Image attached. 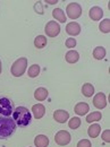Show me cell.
Returning a JSON list of instances; mask_svg holds the SVG:
<instances>
[{
	"instance_id": "2",
	"label": "cell",
	"mask_w": 110,
	"mask_h": 147,
	"mask_svg": "<svg viewBox=\"0 0 110 147\" xmlns=\"http://www.w3.org/2000/svg\"><path fill=\"white\" fill-rule=\"evenodd\" d=\"M16 129L15 121L9 117H0V139L10 137Z\"/></svg>"
},
{
	"instance_id": "28",
	"label": "cell",
	"mask_w": 110,
	"mask_h": 147,
	"mask_svg": "<svg viewBox=\"0 0 110 147\" xmlns=\"http://www.w3.org/2000/svg\"><path fill=\"white\" fill-rule=\"evenodd\" d=\"M102 140L106 142V143H110V130L109 129H106V130L102 132Z\"/></svg>"
},
{
	"instance_id": "1",
	"label": "cell",
	"mask_w": 110,
	"mask_h": 147,
	"mask_svg": "<svg viewBox=\"0 0 110 147\" xmlns=\"http://www.w3.org/2000/svg\"><path fill=\"white\" fill-rule=\"evenodd\" d=\"M13 120L15 121L16 126L19 127H26L31 123L32 121V114L29 111V109L24 108V107H18L16 108V110L13 112Z\"/></svg>"
},
{
	"instance_id": "16",
	"label": "cell",
	"mask_w": 110,
	"mask_h": 147,
	"mask_svg": "<svg viewBox=\"0 0 110 147\" xmlns=\"http://www.w3.org/2000/svg\"><path fill=\"white\" fill-rule=\"evenodd\" d=\"M65 59H66V61H67L68 63H76V62L78 61V59H79V55H78L77 51L71 50V51H68V52L66 53Z\"/></svg>"
},
{
	"instance_id": "15",
	"label": "cell",
	"mask_w": 110,
	"mask_h": 147,
	"mask_svg": "<svg viewBox=\"0 0 110 147\" xmlns=\"http://www.w3.org/2000/svg\"><path fill=\"white\" fill-rule=\"evenodd\" d=\"M48 95H49L48 90L44 88V87H39V88L35 90V92H34V97H35V100H37V101H44L48 97Z\"/></svg>"
},
{
	"instance_id": "3",
	"label": "cell",
	"mask_w": 110,
	"mask_h": 147,
	"mask_svg": "<svg viewBox=\"0 0 110 147\" xmlns=\"http://www.w3.org/2000/svg\"><path fill=\"white\" fill-rule=\"evenodd\" d=\"M26 67H27V59L24 58V57L19 58V59H17V60L13 63V66H12V68H10L12 75L15 76V77H20V76H23L24 73L26 71Z\"/></svg>"
},
{
	"instance_id": "13",
	"label": "cell",
	"mask_w": 110,
	"mask_h": 147,
	"mask_svg": "<svg viewBox=\"0 0 110 147\" xmlns=\"http://www.w3.org/2000/svg\"><path fill=\"white\" fill-rule=\"evenodd\" d=\"M32 113H33V115H34L35 119H41V118L44 115V113H45V108H44V105H43V104H35V105H33V108H32Z\"/></svg>"
},
{
	"instance_id": "10",
	"label": "cell",
	"mask_w": 110,
	"mask_h": 147,
	"mask_svg": "<svg viewBox=\"0 0 110 147\" xmlns=\"http://www.w3.org/2000/svg\"><path fill=\"white\" fill-rule=\"evenodd\" d=\"M69 118V113L65 110H56L54 112V119L59 123H64L68 120Z\"/></svg>"
},
{
	"instance_id": "25",
	"label": "cell",
	"mask_w": 110,
	"mask_h": 147,
	"mask_svg": "<svg viewBox=\"0 0 110 147\" xmlns=\"http://www.w3.org/2000/svg\"><path fill=\"white\" fill-rule=\"evenodd\" d=\"M81 119L79 118H77V117H74L72 118L71 120H69V122H68V126H69V128L71 129H77L79 126H81Z\"/></svg>"
},
{
	"instance_id": "20",
	"label": "cell",
	"mask_w": 110,
	"mask_h": 147,
	"mask_svg": "<svg viewBox=\"0 0 110 147\" xmlns=\"http://www.w3.org/2000/svg\"><path fill=\"white\" fill-rule=\"evenodd\" d=\"M106 49L103 48V47H96L94 50H93V57H94V59H96V60H101V59H103L105 57H106Z\"/></svg>"
},
{
	"instance_id": "6",
	"label": "cell",
	"mask_w": 110,
	"mask_h": 147,
	"mask_svg": "<svg viewBox=\"0 0 110 147\" xmlns=\"http://www.w3.org/2000/svg\"><path fill=\"white\" fill-rule=\"evenodd\" d=\"M71 139H72V136H71V134H69L68 131H66V130H60V131H58L55 136V142L58 145H60V146H65V145L69 144V143H71Z\"/></svg>"
},
{
	"instance_id": "5",
	"label": "cell",
	"mask_w": 110,
	"mask_h": 147,
	"mask_svg": "<svg viewBox=\"0 0 110 147\" xmlns=\"http://www.w3.org/2000/svg\"><path fill=\"white\" fill-rule=\"evenodd\" d=\"M66 13H67L68 17L71 19H77L82 15L81 5H78L77 2H71V3H68L67 7H66Z\"/></svg>"
},
{
	"instance_id": "24",
	"label": "cell",
	"mask_w": 110,
	"mask_h": 147,
	"mask_svg": "<svg viewBox=\"0 0 110 147\" xmlns=\"http://www.w3.org/2000/svg\"><path fill=\"white\" fill-rule=\"evenodd\" d=\"M27 74H29V76H30L31 78L37 77L39 74H40V66H39V65H32V66L29 68Z\"/></svg>"
},
{
	"instance_id": "9",
	"label": "cell",
	"mask_w": 110,
	"mask_h": 147,
	"mask_svg": "<svg viewBox=\"0 0 110 147\" xmlns=\"http://www.w3.org/2000/svg\"><path fill=\"white\" fill-rule=\"evenodd\" d=\"M66 32L72 35V36H76L81 33V25L76 22H72V23H68L66 25Z\"/></svg>"
},
{
	"instance_id": "4",
	"label": "cell",
	"mask_w": 110,
	"mask_h": 147,
	"mask_svg": "<svg viewBox=\"0 0 110 147\" xmlns=\"http://www.w3.org/2000/svg\"><path fill=\"white\" fill-rule=\"evenodd\" d=\"M13 102L6 96H0V114L3 117H9L10 114H13Z\"/></svg>"
},
{
	"instance_id": "22",
	"label": "cell",
	"mask_w": 110,
	"mask_h": 147,
	"mask_svg": "<svg viewBox=\"0 0 110 147\" xmlns=\"http://www.w3.org/2000/svg\"><path fill=\"white\" fill-rule=\"evenodd\" d=\"M101 118H102V114L100 112L95 111V112H92L86 115V122L90 123V122H94V121H99Z\"/></svg>"
},
{
	"instance_id": "12",
	"label": "cell",
	"mask_w": 110,
	"mask_h": 147,
	"mask_svg": "<svg viewBox=\"0 0 110 147\" xmlns=\"http://www.w3.org/2000/svg\"><path fill=\"white\" fill-rule=\"evenodd\" d=\"M89 16H90V18L92 20H99V19L102 18V16H103V10L100 7L94 6V7H92L91 9H90Z\"/></svg>"
},
{
	"instance_id": "7",
	"label": "cell",
	"mask_w": 110,
	"mask_h": 147,
	"mask_svg": "<svg viewBox=\"0 0 110 147\" xmlns=\"http://www.w3.org/2000/svg\"><path fill=\"white\" fill-rule=\"evenodd\" d=\"M44 31H45V34L49 37H56L60 33V25L55 20H50L47 23Z\"/></svg>"
},
{
	"instance_id": "11",
	"label": "cell",
	"mask_w": 110,
	"mask_h": 147,
	"mask_svg": "<svg viewBox=\"0 0 110 147\" xmlns=\"http://www.w3.org/2000/svg\"><path fill=\"white\" fill-rule=\"evenodd\" d=\"M74 111H75V113H76L77 115H85L86 113H89L90 107H89V104L85 103V102H79V103H77V104L75 105Z\"/></svg>"
},
{
	"instance_id": "8",
	"label": "cell",
	"mask_w": 110,
	"mask_h": 147,
	"mask_svg": "<svg viewBox=\"0 0 110 147\" xmlns=\"http://www.w3.org/2000/svg\"><path fill=\"white\" fill-rule=\"evenodd\" d=\"M93 104L96 109L101 110L105 109L107 107V98H106V94L102 92L98 93L94 97H93Z\"/></svg>"
},
{
	"instance_id": "26",
	"label": "cell",
	"mask_w": 110,
	"mask_h": 147,
	"mask_svg": "<svg viewBox=\"0 0 110 147\" xmlns=\"http://www.w3.org/2000/svg\"><path fill=\"white\" fill-rule=\"evenodd\" d=\"M65 44H66V47H67L68 49H73V48L76 47V40L73 38V37H69V38L66 40Z\"/></svg>"
},
{
	"instance_id": "29",
	"label": "cell",
	"mask_w": 110,
	"mask_h": 147,
	"mask_svg": "<svg viewBox=\"0 0 110 147\" xmlns=\"http://www.w3.org/2000/svg\"><path fill=\"white\" fill-rule=\"evenodd\" d=\"M34 10L37 11V14L42 15V14H43V5H41V2H37V3L34 5Z\"/></svg>"
},
{
	"instance_id": "30",
	"label": "cell",
	"mask_w": 110,
	"mask_h": 147,
	"mask_svg": "<svg viewBox=\"0 0 110 147\" xmlns=\"http://www.w3.org/2000/svg\"><path fill=\"white\" fill-rule=\"evenodd\" d=\"M45 2H47V3H50V5H55V3H57V1H56V0H54V1H49V0H47Z\"/></svg>"
},
{
	"instance_id": "27",
	"label": "cell",
	"mask_w": 110,
	"mask_h": 147,
	"mask_svg": "<svg viewBox=\"0 0 110 147\" xmlns=\"http://www.w3.org/2000/svg\"><path fill=\"white\" fill-rule=\"evenodd\" d=\"M77 147H92V144L88 139H82L77 143Z\"/></svg>"
},
{
	"instance_id": "18",
	"label": "cell",
	"mask_w": 110,
	"mask_h": 147,
	"mask_svg": "<svg viewBox=\"0 0 110 147\" xmlns=\"http://www.w3.org/2000/svg\"><path fill=\"white\" fill-rule=\"evenodd\" d=\"M82 94L85 97H91L92 95L94 94V86L90 83H85L82 86Z\"/></svg>"
},
{
	"instance_id": "31",
	"label": "cell",
	"mask_w": 110,
	"mask_h": 147,
	"mask_svg": "<svg viewBox=\"0 0 110 147\" xmlns=\"http://www.w3.org/2000/svg\"><path fill=\"white\" fill-rule=\"evenodd\" d=\"M0 74H1V61H0Z\"/></svg>"
},
{
	"instance_id": "14",
	"label": "cell",
	"mask_w": 110,
	"mask_h": 147,
	"mask_svg": "<svg viewBox=\"0 0 110 147\" xmlns=\"http://www.w3.org/2000/svg\"><path fill=\"white\" fill-rule=\"evenodd\" d=\"M34 144L37 147H48L49 145V138L44 135H37L34 139Z\"/></svg>"
},
{
	"instance_id": "19",
	"label": "cell",
	"mask_w": 110,
	"mask_h": 147,
	"mask_svg": "<svg viewBox=\"0 0 110 147\" xmlns=\"http://www.w3.org/2000/svg\"><path fill=\"white\" fill-rule=\"evenodd\" d=\"M52 16H54V18H56L57 20H59L60 23H66L67 17H66L64 10L60 9V8H56V9H54V11H52Z\"/></svg>"
},
{
	"instance_id": "23",
	"label": "cell",
	"mask_w": 110,
	"mask_h": 147,
	"mask_svg": "<svg viewBox=\"0 0 110 147\" xmlns=\"http://www.w3.org/2000/svg\"><path fill=\"white\" fill-rule=\"evenodd\" d=\"M99 28L102 33H109L110 32V19L109 18H106L103 19L100 25H99Z\"/></svg>"
},
{
	"instance_id": "17",
	"label": "cell",
	"mask_w": 110,
	"mask_h": 147,
	"mask_svg": "<svg viewBox=\"0 0 110 147\" xmlns=\"http://www.w3.org/2000/svg\"><path fill=\"white\" fill-rule=\"evenodd\" d=\"M100 132H101V127H100V125H98V123H93V125H91V126L89 127V129H88V134H89V136H90L91 138H96Z\"/></svg>"
},
{
	"instance_id": "21",
	"label": "cell",
	"mask_w": 110,
	"mask_h": 147,
	"mask_svg": "<svg viewBox=\"0 0 110 147\" xmlns=\"http://www.w3.org/2000/svg\"><path fill=\"white\" fill-rule=\"evenodd\" d=\"M47 41L48 40L44 35H37L35 37V40H34V45L37 49H42V48H44L47 45Z\"/></svg>"
}]
</instances>
